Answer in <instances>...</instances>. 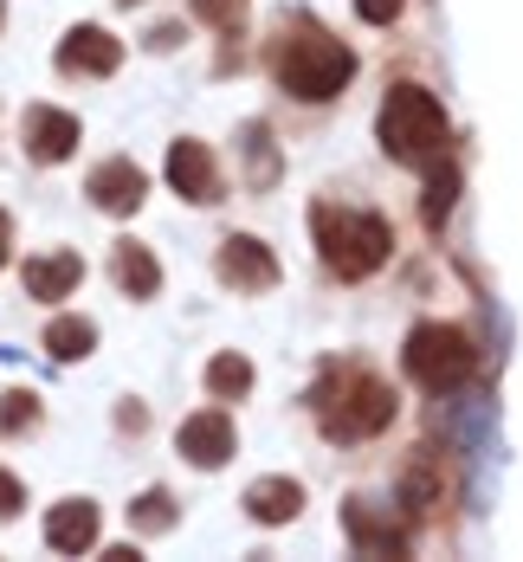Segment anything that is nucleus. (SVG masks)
I'll list each match as a JSON object with an SVG mask.
<instances>
[{
	"instance_id": "5701e85b",
	"label": "nucleus",
	"mask_w": 523,
	"mask_h": 562,
	"mask_svg": "<svg viewBox=\"0 0 523 562\" xmlns=\"http://www.w3.org/2000/svg\"><path fill=\"white\" fill-rule=\"evenodd\" d=\"M33 420H39V394H26V389L0 394V434H26Z\"/></svg>"
},
{
	"instance_id": "ddd939ff",
	"label": "nucleus",
	"mask_w": 523,
	"mask_h": 562,
	"mask_svg": "<svg viewBox=\"0 0 523 562\" xmlns=\"http://www.w3.org/2000/svg\"><path fill=\"white\" fill-rule=\"evenodd\" d=\"M143 194H149V181H143L136 162H123V156L91 175V201H98L104 214H136V207H143Z\"/></svg>"
},
{
	"instance_id": "423d86ee",
	"label": "nucleus",
	"mask_w": 523,
	"mask_h": 562,
	"mask_svg": "<svg viewBox=\"0 0 523 562\" xmlns=\"http://www.w3.org/2000/svg\"><path fill=\"white\" fill-rule=\"evenodd\" d=\"M174 447H181V459H194L201 472H220L239 440H232V420H227V414H220V407H207V414H187V420H181Z\"/></svg>"
},
{
	"instance_id": "9b49d317",
	"label": "nucleus",
	"mask_w": 523,
	"mask_h": 562,
	"mask_svg": "<svg viewBox=\"0 0 523 562\" xmlns=\"http://www.w3.org/2000/svg\"><path fill=\"white\" fill-rule=\"evenodd\" d=\"M78 149V116L53 111V104H33L26 111V156L33 162H65Z\"/></svg>"
},
{
	"instance_id": "4be33fe9",
	"label": "nucleus",
	"mask_w": 523,
	"mask_h": 562,
	"mask_svg": "<svg viewBox=\"0 0 523 562\" xmlns=\"http://www.w3.org/2000/svg\"><path fill=\"white\" fill-rule=\"evenodd\" d=\"M129 524H136V530H149V537H156V530H169V524H174V498L162 492V485H156V492H143V498L129 505Z\"/></svg>"
},
{
	"instance_id": "a878e982",
	"label": "nucleus",
	"mask_w": 523,
	"mask_h": 562,
	"mask_svg": "<svg viewBox=\"0 0 523 562\" xmlns=\"http://www.w3.org/2000/svg\"><path fill=\"white\" fill-rule=\"evenodd\" d=\"M20 505H26L20 479H13V472H0V517H20Z\"/></svg>"
},
{
	"instance_id": "412c9836",
	"label": "nucleus",
	"mask_w": 523,
	"mask_h": 562,
	"mask_svg": "<svg viewBox=\"0 0 523 562\" xmlns=\"http://www.w3.org/2000/svg\"><path fill=\"white\" fill-rule=\"evenodd\" d=\"M246 149H252V188H272V175H278L272 130H265V123H246Z\"/></svg>"
},
{
	"instance_id": "f257e3e1",
	"label": "nucleus",
	"mask_w": 523,
	"mask_h": 562,
	"mask_svg": "<svg viewBox=\"0 0 523 562\" xmlns=\"http://www.w3.org/2000/svg\"><path fill=\"white\" fill-rule=\"evenodd\" d=\"M272 71H278V85H285L291 98H304V104H323V98H337L349 78H355V53H349L337 33H323L317 20H285L278 26V46H272Z\"/></svg>"
},
{
	"instance_id": "20e7f679",
	"label": "nucleus",
	"mask_w": 523,
	"mask_h": 562,
	"mask_svg": "<svg viewBox=\"0 0 523 562\" xmlns=\"http://www.w3.org/2000/svg\"><path fill=\"white\" fill-rule=\"evenodd\" d=\"M310 233H317V252H323V266H330L337 279H368V272H382L388 252H395L388 221H382V214H362V207H330V201H317V207H310Z\"/></svg>"
},
{
	"instance_id": "393cba45",
	"label": "nucleus",
	"mask_w": 523,
	"mask_h": 562,
	"mask_svg": "<svg viewBox=\"0 0 523 562\" xmlns=\"http://www.w3.org/2000/svg\"><path fill=\"white\" fill-rule=\"evenodd\" d=\"M355 13H362L368 26H395V20H401V0H355Z\"/></svg>"
},
{
	"instance_id": "6e6552de",
	"label": "nucleus",
	"mask_w": 523,
	"mask_h": 562,
	"mask_svg": "<svg viewBox=\"0 0 523 562\" xmlns=\"http://www.w3.org/2000/svg\"><path fill=\"white\" fill-rule=\"evenodd\" d=\"M220 279L232 284V291H272L278 284V259L252 239V233H232V239H220Z\"/></svg>"
},
{
	"instance_id": "6ab92c4d",
	"label": "nucleus",
	"mask_w": 523,
	"mask_h": 562,
	"mask_svg": "<svg viewBox=\"0 0 523 562\" xmlns=\"http://www.w3.org/2000/svg\"><path fill=\"white\" fill-rule=\"evenodd\" d=\"M453 201H459V169L453 162H427V226H440L446 214H453Z\"/></svg>"
},
{
	"instance_id": "2eb2a0df",
	"label": "nucleus",
	"mask_w": 523,
	"mask_h": 562,
	"mask_svg": "<svg viewBox=\"0 0 523 562\" xmlns=\"http://www.w3.org/2000/svg\"><path fill=\"white\" fill-rule=\"evenodd\" d=\"M246 510H252L259 524H291V517L304 510V485H297V479H259V485L246 492Z\"/></svg>"
},
{
	"instance_id": "f3484780",
	"label": "nucleus",
	"mask_w": 523,
	"mask_h": 562,
	"mask_svg": "<svg viewBox=\"0 0 523 562\" xmlns=\"http://www.w3.org/2000/svg\"><path fill=\"white\" fill-rule=\"evenodd\" d=\"M401 498H407L413 517H427V510L440 505V452H433V447L413 452V465L401 472Z\"/></svg>"
},
{
	"instance_id": "cd10ccee",
	"label": "nucleus",
	"mask_w": 523,
	"mask_h": 562,
	"mask_svg": "<svg viewBox=\"0 0 523 562\" xmlns=\"http://www.w3.org/2000/svg\"><path fill=\"white\" fill-rule=\"evenodd\" d=\"M116 7H136V0H116Z\"/></svg>"
},
{
	"instance_id": "4468645a",
	"label": "nucleus",
	"mask_w": 523,
	"mask_h": 562,
	"mask_svg": "<svg viewBox=\"0 0 523 562\" xmlns=\"http://www.w3.org/2000/svg\"><path fill=\"white\" fill-rule=\"evenodd\" d=\"M84 279V259L78 252H46V259H33L26 266V297H71V284Z\"/></svg>"
},
{
	"instance_id": "f03ea898",
	"label": "nucleus",
	"mask_w": 523,
	"mask_h": 562,
	"mask_svg": "<svg viewBox=\"0 0 523 562\" xmlns=\"http://www.w3.org/2000/svg\"><path fill=\"white\" fill-rule=\"evenodd\" d=\"M310 407H317V427H323L330 440H375V434H388V420H395V389H388L382 375H368V369L349 362V369H323Z\"/></svg>"
},
{
	"instance_id": "1a4fd4ad",
	"label": "nucleus",
	"mask_w": 523,
	"mask_h": 562,
	"mask_svg": "<svg viewBox=\"0 0 523 562\" xmlns=\"http://www.w3.org/2000/svg\"><path fill=\"white\" fill-rule=\"evenodd\" d=\"M343 530H349V543H355L362 557H407V530L395 524V517H382L368 498H349L343 505Z\"/></svg>"
},
{
	"instance_id": "7ed1b4c3",
	"label": "nucleus",
	"mask_w": 523,
	"mask_h": 562,
	"mask_svg": "<svg viewBox=\"0 0 523 562\" xmlns=\"http://www.w3.org/2000/svg\"><path fill=\"white\" fill-rule=\"evenodd\" d=\"M382 149L407 162V169H427L433 156H446V143H453V123H446V104L427 91V85H388V98H382Z\"/></svg>"
},
{
	"instance_id": "bb28decb",
	"label": "nucleus",
	"mask_w": 523,
	"mask_h": 562,
	"mask_svg": "<svg viewBox=\"0 0 523 562\" xmlns=\"http://www.w3.org/2000/svg\"><path fill=\"white\" fill-rule=\"evenodd\" d=\"M7 246H13V221L0 214V266H7Z\"/></svg>"
},
{
	"instance_id": "0eeeda50",
	"label": "nucleus",
	"mask_w": 523,
	"mask_h": 562,
	"mask_svg": "<svg viewBox=\"0 0 523 562\" xmlns=\"http://www.w3.org/2000/svg\"><path fill=\"white\" fill-rule=\"evenodd\" d=\"M116 65H123V46L104 26H71L58 40V71H71V78H111Z\"/></svg>"
},
{
	"instance_id": "dca6fc26",
	"label": "nucleus",
	"mask_w": 523,
	"mask_h": 562,
	"mask_svg": "<svg viewBox=\"0 0 523 562\" xmlns=\"http://www.w3.org/2000/svg\"><path fill=\"white\" fill-rule=\"evenodd\" d=\"M111 272H116V284H123L129 297H156V284H162V266H156V252H149V246H136V239H123V246H116Z\"/></svg>"
},
{
	"instance_id": "aec40b11",
	"label": "nucleus",
	"mask_w": 523,
	"mask_h": 562,
	"mask_svg": "<svg viewBox=\"0 0 523 562\" xmlns=\"http://www.w3.org/2000/svg\"><path fill=\"white\" fill-rule=\"evenodd\" d=\"M46 349H53L58 362H78V356H91V349H98V330H91L84 317H53V330H46Z\"/></svg>"
},
{
	"instance_id": "9d476101",
	"label": "nucleus",
	"mask_w": 523,
	"mask_h": 562,
	"mask_svg": "<svg viewBox=\"0 0 523 562\" xmlns=\"http://www.w3.org/2000/svg\"><path fill=\"white\" fill-rule=\"evenodd\" d=\"M169 181L181 201H220V169H214V149L207 143H174L169 149Z\"/></svg>"
},
{
	"instance_id": "a211bd4d",
	"label": "nucleus",
	"mask_w": 523,
	"mask_h": 562,
	"mask_svg": "<svg viewBox=\"0 0 523 562\" xmlns=\"http://www.w3.org/2000/svg\"><path fill=\"white\" fill-rule=\"evenodd\" d=\"M246 389H252V362H246L239 349H227V356L207 362V394H214V401H239Z\"/></svg>"
},
{
	"instance_id": "39448f33",
	"label": "nucleus",
	"mask_w": 523,
	"mask_h": 562,
	"mask_svg": "<svg viewBox=\"0 0 523 562\" xmlns=\"http://www.w3.org/2000/svg\"><path fill=\"white\" fill-rule=\"evenodd\" d=\"M401 369H407V382H420L427 394H446V389H459V382H471L478 349L453 324H413L407 349H401Z\"/></svg>"
},
{
	"instance_id": "f8f14e48",
	"label": "nucleus",
	"mask_w": 523,
	"mask_h": 562,
	"mask_svg": "<svg viewBox=\"0 0 523 562\" xmlns=\"http://www.w3.org/2000/svg\"><path fill=\"white\" fill-rule=\"evenodd\" d=\"M46 543H53L58 557H84V550L98 543V505H91V498H65V505L46 517Z\"/></svg>"
},
{
	"instance_id": "b1692460",
	"label": "nucleus",
	"mask_w": 523,
	"mask_h": 562,
	"mask_svg": "<svg viewBox=\"0 0 523 562\" xmlns=\"http://www.w3.org/2000/svg\"><path fill=\"white\" fill-rule=\"evenodd\" d=\"M194 20H207V26H220V33H239L246 0H194Z\"/></svg>"
}]
</instances>
